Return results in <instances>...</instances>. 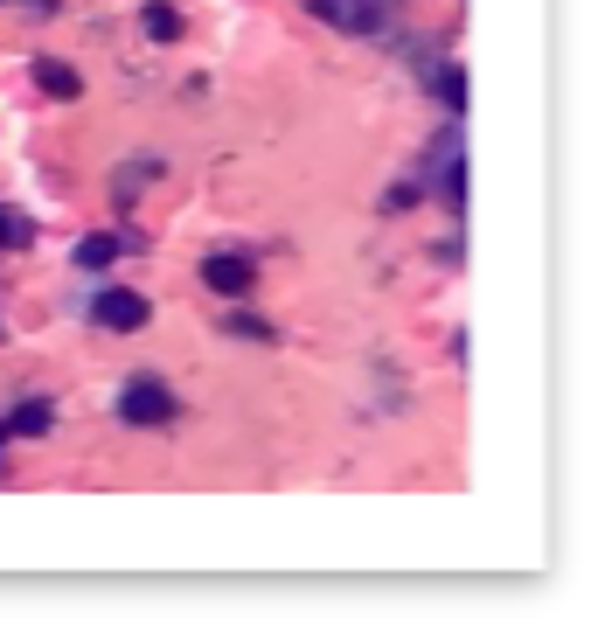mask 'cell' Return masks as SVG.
<instances>
[{
  "label": "cell",
  "mask_w": 591,
  "mask_h": 619,
  "mask_svg": "<svg viewBox=\"0 0 591 619\" xmlns=\"http://www.w3.org/2000/svg\"><path fill=\"white\" fill-rule=\"evenodd\" d=\"M91 313H98V327H112V334H133V327H147V320H153V307L140 300V293H126V286H105Z\"/></svg>",
  "instance_id": "cell-1"
},
{
  "label": "cell",
  "mask_w": 591,
  "mask_h": 619,
  "mask_svg": "<svg viewBox=\"0 0 591 619\" xmlns=\"http://www.w3.org/2000/svg\"><path fill=\"white\" fill-rule=\"evenodd\" d=\"M167 411H174V397H167V383H153V376H140V383L119 397V418H126V425H160Z\"/></svg>",
  "instance_id": "cell-2"
},
{
  "label": "cell",
  "mask_w": 591,
  "mask_h": 619,
  "mask_svg": "<svg viewBox=\"0 0 591 619\" xmlns=\"http://www.w3.org/2000/svg\"><path fill=\"white\" fill-rule=\"evenodd\" d=\"M251 279H258V272H251V258H237V251H223V258H209V265H202V286H209V293H223V300H244V293H251Z\"/></svg>",
  "instance_id": "cell-3"
},
{
  "label": "cell",
  "mask_w": 591,
  "mask_h": 619,
  "mask_svg": "<svg viewBox=\"0 0 591 619\" xmlns=\"http://www.w3.org/2000/svg\"><path fill=\"white\" fill-rule=\"evenodd\" d=\"M306 7H313L320 21H334V28H355V35L376 28V0H306Z\"/></svg>",
  "instance_id": "cell-4"
},
{
  "label": "cell",
  "mask_w": 591,
  "mask_h": 619,
  "mask_svg": "<svg viewBox=\"0 0 591 619\" xmlns=\"http://www.w3.org/2000/svg\"><path fill=\"white\" fill-rule=\"evenodd\" d=\"M35 84H42L49 98H77V70L56 63V56H35Z\"/></svg>",
  "instance_id": "cell-5"
},
{
  "label": "cell",
  "mask_w": 591,
  "mask_h": 619,
  "mask_svg": "<svg viewBox=\"0 0 591 619\" xmlns=\"http://www.w3.org/2000/svg\"><path fill=\"white\" fill-rule=\"evenodd\" d=\"M49 418H56V411H49L42 397H28V404L14 411V425H7V432H21V439H42V432H49Z\"/></svg>",
  "instance_id": "cell-6"
},
{
  "label": "cell",
  "mask_w": 591,
  "mask_h": 619,
  "mask_svg": "<svg viewBox=\"0 0 591 619\" xmlns=\"http://www.w3.org/2000/svg\"><path fill=\"white\" fill-rule=\"evenodd\" d=\"M112 258H119V237H84V244H77V265H84V272H98V265H112Z\"/></svg>",
  "instance_id": "cell-7"
},
{
  "label": "cell",
  "mask_w": 591,
  "mask_h": 619,
  "mask_svg": "<svg viewBox=\"0 0 591 619\" xmlns=\"http://www.w3.org/2000/svg\"><path fill=\"white\" fill-rule=\"evenodd\" d=\"M147 35L153 42H174V35H181V14H174V7H147Z\"/></svg>",
  "instance_id": "cell-8"
},
{
  "label": "cell",
  "mask_w": 591,
  "mask_h": 619,
  "mask_svg": "<svg viewBox=\"0 0 591 619\" xmlns=\"http://www.w3.org/2000/svg\"><path fill=\"white\" fill-rule=\"evenodd\" d=\"M439 91H445V105H452V112L466 105V77H459V70H445V77H439Z\"/></svg>",
  "instance_id": "cell-9"
},
{
  "label": "cell",
  "mask_w": 591,
  "mask_h": 619,
  "mask_svg": "<svg viewBox=\"0 0 591 619\" xmlns=\"http://www.w3.org/2000/svg\"><path fill=\"white\" fill-rule=\"evenodd\" d=\"M7 244H21V223H14V216L0 209V251H7Z\"/></svg>",
  "instance_id": "cell-10"
}]
</instances>
